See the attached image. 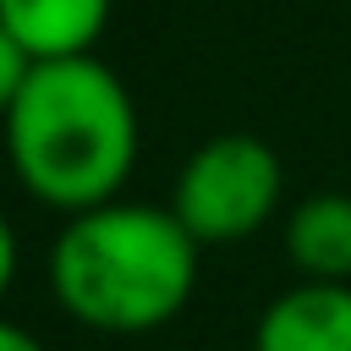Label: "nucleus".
<instances>
[{
  "instance_id": "f257e3e1",
  "label": "nucleus",
  "mask_w": 351,
  "mask_h": 351,
  "mask_svg": "<svg viewBox=\"0 0 351 351\" xmlns=\"http://www.w3.org/2000/svg\"><path fill=\"white\" fill-rule=\"evenodd\" d=\"M0 126L16 186L55 214L121 197L143 143L132 88L99 55L33 60Z\"/></svg>"
},
{
  "instance_id": "f03ea898",
  "label": "nucleus",
  "mask_w": 351,
  "mask_h": 351,
  "mask_svg": "<svg viewBox=\"0 0 351 351\" xmlns=\"http://www.w3.org/2000/svg\"><path fill=\"white\" fill-rule=\"evenodd\" d=\"M197 252L170 203L110 197L66 214L49 247V291L93 335H154L192 302Z\"/></svg>"
},
{
  "instance_id": "7ed1b4c3",
  "label": "nucleus",
  "mask_w": 351,
  "mask_h": 351,
  "mask_svg": "<svg viewBox=\"0 0 351 351\" xmlns=\"http://www.w3.org/2000/svg\"><path fill=\"white\" fill-rule=\"evenodd\" d=\"M280 192H285V170L263 137L214 132L176 170L170 208L197 247H236L274 219Z\"/></svg>"
},
{
  "instance_id": "20e7f679",
  "label": "nucleus",
  "mask_w": 351,
  "mask_h": 351,
  "mask_svg": "<svg viewBox=\"0 0 351 351\" xmlns=\"http://www.w3.org/2000/svg\"><path fill=\"white\" fill-rule=\"evenodd\" d=\"M252 351H351V280L280 291L252 324Z\"/></svg>"
},
{
  "instance_id": "39448f33",
  "label": "nucleus",
  "mask_w": 351,
  "mask_h": 351,
  "mask_svg": "<svg viewBox=\"0 0 351 351\" xmlns=\"http://www.w3.org/2000/svg\"><path fill=\"white\" fill-rule=\"evenodd\" d=\"M115 0H0V22L33 60L93 55Z\"/></svg>"
},
{
  "instance_id": "423d86ee",
  "label": "nucleus",
  "mask_w": 351,
  "mask_h": 351,
  "mask_svg": "<svg viewBox=\"0 0 351 351\" xmlns=\"http://www.w3.org/2000/svg\"><path fill=\"white\" fill-rule=\"evenodd\" d=\"M285 258L302 280H351V197L313 192L285 214Z\"/></svg>"
},
{
  "instance_id": "0eeeda50",
  "label": "nucleus",
  "mask_w": 351,
  "mask_h": 351,
  "mask_svg": "<svg viewBox=\"0 0 351 351\" xmlns=\"http://www.w3.org/2000/svg\"><path fill=\"white\" fill-rule=\"evenodd\" d=\"M27 71H33V55L11 38V27L0 22V115H5V104L16 99V88L27 82Z\"/></svg>"
},
{
  "instance_id": "6e6552de",
  "label": "nucleus",
  "mask_w": 351,
  "mask_h": 351,
  "mask_svg": "<svg viewBox=\"0 0 351 351\" xmlns=\"http://www.w3.org/2000/svg\"><path fill=\"white\" fill-rule=\"evenodd\" d=\"M16 263H22V247H16V230H11V219L0 214V296L11 291V280H16Z\"/></svg>"
},
{
  "instance_id": "1a4fd4ad",
  "label": "nucleus",
  "mask_w": 351,
  "mask_h": 351,
  "mask_svg": "<svg viewBox=\"0 0 351 351\" xmlns=\"http://www.w3.org/2000/svg\"><path fill=\"white\" fill-rule=\"evenodd\" d=\"M0 351H49L33 329H22V324H11V318H0Z\"/></svg>"
}]
</instances>
